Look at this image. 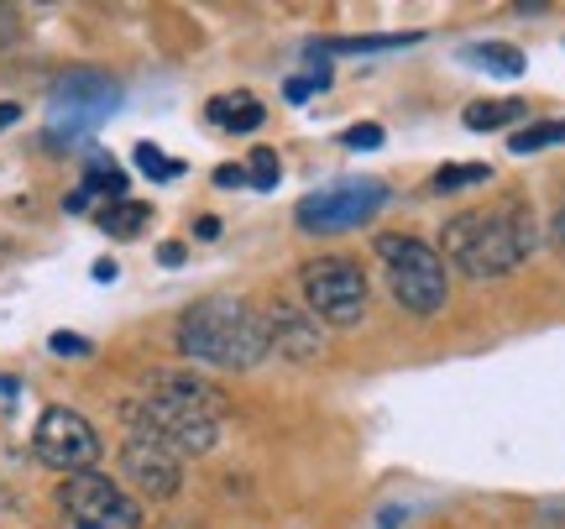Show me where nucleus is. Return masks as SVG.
Returning a JSON list of instances; mask_svg holds the SVG:
<instances>
[{
	"label": "nucleus",
	"instance_id": "12",
	"mask_svg": "<svg viewBox=\"0 0 565 529\" xmlns=\"http://www.w3.org/2000/svg\"><path fill=\"white\" fill-rule=\"evenodd\" d=\"M210 121L221 126V131H257V126L267 121V110L257 95L236 89V95H215V100H210Z\"/></svg>",
	"mask_w": 565,
	"mask_h": 529
},
{
	"label": "nucleus",
	"instance_id": "24",
	"mask_svg": "<svg viewBox=\"0 0 565 529\" xmlns=\"http://www.w3.org/2000/svg\"><path fill=\"white\" fill-rule=\"evenodd\" d=\"M215 183H221V189H242V183H246V168H236V163L215 168Z\"/></svg>",
	"mask_w": 565,
	"mask_h": 529
},
{
	"label": "nucleus",
	"instance_id": "30",
	"mask_svg": "<svg viewBox=\"0 0 565 529\" xmlns=\"http://www.w3.org/2000/svg\"><path fill=\"white\" fill-rule=\"evenodd\" d=\"M555 242L565 246V204H561V221H555Z\"/></svg>",
	"mask_w": 565,
	"mask_h": 529
},
{
	"label": "nucleus",
	"instance_id": "10",
	"mask_svg": "<svg viewBox=\"0 0 565 529\" xmlns=\"http://www.w3.org/2000/svg\"><path fill=\"white\" fill-rule=\"evenodd\" d=\"M121 472L131 488H141L147 498H173L183 488V456L152 441V435H131L121 446Z\"/></svg>",
	"mask_w": 565,
	"mask_h": 529
},
{
	"label": "nucleus",
	"instance_id": "6",
	"mask_svg": "<svg viewBox=\"0 0 565 529\" xmlns=\"http://www.w3.org/2000/svg\"><path fill=\"white\" fill-rule=\"evenodd\" d=\"M121 105V84L95 74V68H74L53 84V126H47V142H74L84 131L110 116Z\"/></svg>",
	"mask_w": 565,
	"mask_h": 529
},
{
	"label": "nucleus",
	"instance_id": "23",
	"mask_svg": "<svg viewBox=\"0 0 565 529\" xmlns=\"http://www.w3.org/2000/svg\"><path fill=\"white\" fill-rule=\"evenodd\" d=\"M47 347L58 351V357H89V341H84V336H68V330H58V336H53V341H47Z\"/></svg>",
	"mask_w": 565,
	"mask_h": 529
},
{
	"label": "nucleus",
	"instance_id": "19",
	"mask_svg": "<svg viewBox=\"0 0 565 529\" xmlns=\"http://www.w3.org/2000/svg\"><path fill=\"white\" fill-rule=\"evenodd\" d=\"M555 142H565V121H534V126H524V131H513V152L519 158H529V152H540V147H555Z\"/></svg>",
	"mask_w": 565,
	"mask_h": 529
},
{
	"label": "nucleus",
	"instance_id": "13",
	"mask_svg": "<svg viewBox=\"0 0 565 529\" xmlns=\"http://www.w3.org/2000/svg\"><path fill=\"white\" fill-rule=\"evenodd\" d=\"M461 63H477V68H487V74H503V80H519V74L529 68V59L513 47V42H466Z\"/></svg>",
	"mask_w": 565,
	"mask_h": 529
},
{
	"label": "nucleus",
	"instance_id": "25",
	"mask_svg": "<svg viewBox=\"0 0 565 529\" xmlns=\"http://www.w3.org/2000/svg\"><path fill=\"white\" fill-rule=\"evenodd\" d=\"M17 32H21V17L11 6H0V42H17Z\"/></svg>",
	"mask_w": 565,
	"mask_h": 529
},
{
	"label": "nucleus",
	"instance_id": "17",
	"mask_svg": "<svg viewBox=\"0 0 565 529\" xmlns=\"http://www.w3.org/2000/svg\"><path fill=\"white\" fill-rule=\"evenodd\" d=\"M419 32H393V38H335V42H309V53H387V47H408Z\"/></svg>",
	"mask_w": 565,
	"mask_h": 529
},
{
	"label": "nucleus",
	"instance_id": "21",
	"mask_svg": "<svg viewBox=\"0 0 565 529\" xmlns=\"http://www.w3.org/2000/svg\"><path fill=\"white\" fill-rule=\"evenodd\" d=\"M137 168L147 173V179H158V183H168V179H179L183 173V163L162 158V147H152V142H137Z\"/></svg>",
	"mask_w": 565,
	"mask_h": 529
},
{
	"label": "nucleus",
	"instance_id": "5",
	"mask_svg": "<svg viewBox=\"0 0 565 529\" xmlns=\"http://www.w3.org/2000/svg\"><path fill=\"white\" fill-rule=\"evenodd\" d=\"M393 200V189L383 179H335L315 189V194H303L299 210H294V221L303 231H315V236H330V231H356L366 225L383 204Z\"/></svg>",
	"mask_w": 565,
	"mask_h": 529
},
{
	"label": "nucleus",
	"instance_id": "22",
	"mask_svg": "<svg viewBox=\"0 0 565 529\" xmlns=\"http://www.w3.org/2000/svg\"><path fill=\"white\" fill-rule=\"evenodd\" d=\"M341 142H345V147H383V126H372V121L345 126V131H341Z\"/></svg>",
	"mask_w": 565,
	"mask_h": 529
},
{
	"label": "nucleus",
	"instance_id": "9",
	"mask_svg": "<svg viewBox=\"0 0 565 529\" xmlns=\"http://www.w3.org/2000/svg\"><path fill=\"white\" fill-rule=\"evenodd\" d=\"M32 451H38L42 467L53 472H89L95 462H100V435H95V425L84 420V414H74V409L53 404L47 414L38 420V435H32Z\"/></svg>",
	"mask_w": 565,
	"mask_h": 529
},
{
	"label": "nucleus",
	"instance_id": "11",
	"mask_svg": "<svg viewBox=\"0 0 565 529\" xmlns=\"http://www.w3.org/2000/svg\"><path fill=\"white\" fill-rule=\"evenodd\" d=\"M267 336H273L278 357H288V362H309L324 347L320 320H309V315H299V309H288V305H278L267 315Z\"/></svg>",
	"mask_w": 565,
	"mask_h": 529
},
{
	"label": "nucleus",
	"instance_id": "26",
	"mask_svg": "<svg viewBox=\"0 0 565 529\" xmlns=\"http://www.w3.org/2000/svg\"><path fill=\"white\" fill-rule=\"evenodd\" d=\"M21 121V105L17 100H0V131H6V126H17Z\"/></svg>",
	"mask_w": 565,
	"mask_h": 529
},
{
	"label": "nucleus",
	"instance_id": "14",
	"mask_svg": "<svg viewBox=\"0 0 565 529\" xmlns=\"http://www.w3.org/2000/svg\"><path fill=\"white\" fill-rule=\"evenodd\" d=\"M84 194H105V200L116 204V200H126V173L116 168V158L110 152H89V163H84Z\"/></svg>",
	"mask_w": 565,
	"mask_h": 529
},
{
	"label": "nucleus",
	"instance_id": "3",
	"mask_svg": "<svg viewBox=\"0 0 565 529\" xmlns=\"http://www.w3.org/2000/svg\"><path fill=\"white\" fill-rule=\"evenodd\" d=\"M179 351L189 357V362L246 372V367H257L267 351H273L267 315L263 309H252L246 299H236V294H210V299L183 309Z\"/></svg>",
	"mask_w": 565,
	"mask_h": 529
},
{
	"label": "nucleus",
	"instance_id": "7",
	"mask_svg": "<svg viewBox=\"0 0 565 529\" xmlns=\"http://www.w3.org/2000/svg\"><path fill=\"white\" fill-rule=\"evenodd\" d=\"M58 509L68 529H141V504L100 472H74L58 488Z\"/></svg>",
	"mask_w": 565,
	"mask_h": 529
},
{
	"label": "nucleus",
	"instance_id": "16",
	"mask_svg": "<svg viewBox=\"0 0 565 529\" xmlns=\"http://www.w3.org/2000/svg\"><path fill=\"white\" fill-rule=\"evenodd\" d=\"M524 116H529L524 100H477V105H466V126H471V131H498V126H513V121H524Z\"/></svg>",
	"mask_w": 565,
	"mask_h": 529
},
{
	"label": "nucleus",
	"instance_id": "4",
	"mask_svg": "<svg viewBox=\"0 0 565 529\" xmlns=\"http://www.w3.org/2000/svg\"><path fill=\"white\" fill-rule=\"evenodd\" d=\"M377 257L387 267V288L408 315H440L450 299V267L419 236H377Z\"/></svg>",
	"mask_w": 565,
	"mask_h": 529
},
{
	"label": "nucleus",
	"instance_id": "20",
	"mask_svg": "<svg viewBox=\"0 0 565 529\" xmlns=\"http://www.w3.org/2000/svg\"><path fill=\"white\" fill-rule=\"evenodd\" d=\"M278 179H282L278 152H273V147H257L252 163H246V183H252V189H278Z\"/></svg>",
	"mask_w": 565,
	"mask_h": 529
},
{
	"label": "nucleus",
	"instance_id": "1",
	"mask_svg": "<svg viewBox=\"0 0 565 529\" xmlns=\"http://www.w3.org/2000/svg\"><path fill=\"white\" fill-rule=\"evenodd\" d=\"M225 399L221 388H210L194 372H158L147 383V399L126 404L131 435H152L173 456H204L221 441Z\"/></svg>",
	"mask_w": 565,
	"mask_h": 529
},
{
	"label": "nucleus",
	"instance_id": "27",
	"mask_svg": "<svg viewBox=\"0 0 565 529\" xmlns=\"http://www.w3.org/2000/svg\"><path fill=\"white\" fill-rule=\"evenodd\" d=\"M194 231H200V242H215V236H221V221H215V215H204Z\"/></svg>",
	"mask_w": 565,
	"mask_h": 529
},
{
	"label": "nucleus",
	"instance_id": "8",
	"mask_svg": "<svg viewBox=\"0 0 565 529\" xmlns=\"http://www.w3.org/2000/svg\"><path fill=\"white\" fill-rule=\"evenodd\" d=\"M303 299L330 326H362L366 315V278L351 257H315L303 263Z\"/></svg>",
	"mask_w": 565,
	"mask_h": 529
},
{
	"label": "nucleus",
	"instance_id": "29",
	"mask_svg": "<svg viewBox=\"0 0 565 529\" xmlns=\"http://www.w3.org/2000/svg\"><path fill=\"white\" fill-rule=\"evenodd\" d=\"M158 257H162V263H168V267H173V263H183V246H173V242H168V246H162V252H158Z\"/></svg>",
	"mask_w": 565,
	"mask_h": 529
},
{
	"label": "nucleus",
	"instance_id": "28",
	"mask_svg": "<svg viewBox=\"0 0 565 529\" xmlns=\"http://www.w3.org/2000/svg\"><path fill=\"white\" fill-rule=\"evenodd\" d=\"M95 278H100V284H110V278H116V263H110V257H100V263H95Z\"/></svg>",
	"mask_w": 565,
	"mask_h": 529
},
{
	"label": "nucleus",
	"instance_id": "15",
	"mask_svg": "<svg viewBox=\"0 0 565 529\" xmlns=\"http://www.w3.org/2000/svg\"><path fill=\"white\" fill-rule=\"evenodd\" d=\"M147 221H152V210L141 200H116L100 210V231L105 236H116V242H131L137 231H147Z\"/></svg>",
	"mask_w": 565,
	"mask_h": 529
},
{
	"label": "nucleus",
	"instance_id": "2",
	"mask_svg": "<svg viewBox=\"0 0 565 529\" xmlns=\"http://www.w3.org/2000/svg\"><path fill=\"white\" fill-rule=\"evenodd\" d=\"M445 257L461 267L466 278H503L524 263L529 252L540 246V221L529 200L508 194L498 204H477V210H461L445 221Z\"/></svg>",
	"mask_w": 565,
	"mask_h": 529
},
{
	"label": "nucleus",
	"instance_id": "18",
	"mask_svg": "<svg viewBox=\"0 0 565 529\" xmlns=\"http://www.w3.org/2000/svg\"><path fill=\"white\" fill-rule=\"evenodd\" d=\"M492 179V168L487 163H450L440 168L435 179H429V194H456V189H477V183Z\"/></svg>",
	"mask_w": 565,
	"mask_h": 529
}]
</instances>
